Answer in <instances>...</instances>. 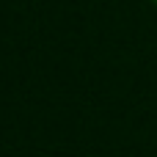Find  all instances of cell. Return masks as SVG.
Listing matches in <instances>:
<instances>
[{"label": "cell", "instance_id": "obj_1", "mask_svg": "<svg viewBox=\"0 0 157 157\" xmlns=\"http://www.w3.org/2000/svg\"><path fill=\"white\" fill-rule=\"evenodd\" d=\"M152 3H155V6H157V0H152Z\"/></svg>", "mask_w": 157, "mask_h": 157}]
</instances>
